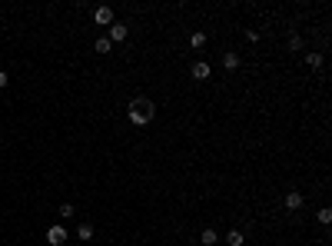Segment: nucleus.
<instances>
[{
	"label": "nucleus",
	"mask_w": 332,
	"mask_h": 246,
	"mask_svg": "<svg viewBox=\"0 0 332 246\" xmlns=\"http://www.w3.org/2000/svg\"><path fill=\"white\" fill-rule=\"evenodd\" d=\"M127 116H129L133 127H147L149 120L156 116V103H153L149 96H136V100L127 107Z\"/></svg>",
	"instance_id": "obj_1"
},
{
	"label": "nucleus",
	"mask_w": 332,
	"mask_h": 246,
	"mask_svg": "<svg viewBox=\"0 0 332 246\" xmlns=\"http://www.w3.org/2000/svg\"><path fill=\"white\" fill-rule=\"evenodd\" d=\"M282 203H286V209H289V213H299V209H302V203H306V196H302L299 189H289V193L282 196Z\"/></svg>",
	"instance_id": "obj_2"
},
{
	"label": "nucleus",
	"mask_w": 332,
	"mask_h": 246,
	"mask_svg": "<svg viewBox=\"0 0 332 246\" xmlns=\"http://www.w3.org/2000/svg\"><path fill=\"white\" fill-rule=\"evenodd\" d=\"M189 74H193V80H200V83H206V80L213 76V67H209L206 60H196V63L189 67Z\"/></svg>",
	"instance_id": "obj_3"
},
{
	"label": "nucleus",
	"mask_w": 332,
	"mask_h": 246,
	"mask_svg": "<svg viewBox=\"0 0 332 246\" xmlns=\"http://www.w3.org/2000/svg\"><path fill=\"white\" fill-rule=\"evenodd\" d=\"M93 23H96V27H110L113 23V10L110 7H96V10H93Z\"/></svg>",
	"instance_id": "obj_4"
},
{
	"label": "nucleus",
	"mask_w": 332,
	"mask_h": 246,
	"mask_svg": "<svg viewBox=\"0 0 332 246\" xmlns=\"http://www.w3.org/2000/svg\"><path fill=\"white\" fill-rule=\"evenodd\" d=\"M47 243H50V246H63V243H67V229H63V227H50V229H47Z\"/></svg>",
	"instance_id": "obj_5"
},
{
	"label": "nucleus",
	"mask_w": 332,
	"mask_h": 246,
	"mask_svg": "<svg viewBox=\"0 0 332 246\" xmlns=\"http://www.w3.org/2000/svg\"><path fill=\"white\" fill-rule=\"evenodd\" d=\"M110 43H123L127 40V23H110Z\"/></svg>",
	"instance_id": "obj_6"
},
{
	"label": "nucleus",
	"mask_w": 332,
	"mask_h": 246,
	"mask_svg": "<svg viewBox=\"0 0 332 246\" xmlns=\"http://www.w3.org/2000/svg\"><path fill=\"white\" fill-rule=\"evenodd\" d=\"M93 233H96L93 223H80V227H76V240H83V243H87V240H93Z\"/></svg>",
	"instance_id": "obj_7"
},
{
	"label": "nucleus",
	"mask_w": 332,
	"mask_h": 246,
	"mask_svg": "<svg viewBox=\"0 0 332 246\" xmlns=\"http://www.w3.org/2000/svg\"><path fill=\"white\" fill-rule=\"evenodd\" d=\"M222 67H226V70H236V67H240V54H236V50L222 54Z\"/></svg>",
	"instance_id": "obj_8"
},
{
	"label": "nucleus",
	"mask_w": 332,
	"mask_h": 246,
	"mask_svg": "<svg viewBox=\"0 0 332 246\" xmlns=\"http://www.w3.org/2000/svg\"><path fill=\"white\" fill-rule=\"evenodd\" d=\"M226 243H229V246H242V243H246V236H242L240 229H229V236H226Z\"/></svg>",
	"instance_id": "obj_9"
},
{
	"label": "nucleus",
	"mask_w": 332,
	"mask_h": 246,
	"mask_svg": "<svg viewBox=\"0 0 332 246\" xmlns=\"http://www.w3.org/2000/svg\"><path fill=\"white\" fill-rule=\"evenodd\" d=\"M286 50H289V54H299V50H302V37H299V34H293V37H289V43H286Z\"/></svg>",
	"instance_id": "obj_10"
},
{
	"label": "nucleus",
	"mask_w": 332,
	"mask_h": 246,
	"mask_svg": "<svg viewBox=\"0 0 332 246\" xmlns=\"http://www.w3.org/2000/svg\"><path fill=\"white\" fill-rule=\"evenodd\" d=\"M110 47H113V43L107 37H96V43H93V50H96V54H110Z\"/></svg>",
	"instance_id": "obj_11"
},
{
	"label": "nucleus",
	"mask_w": 332,
	"mask_h": 246,
	"mask_svg": "<svg viewBox=\"0 0 332 246\" xmlns=\"http://www.w3.org/2000/svg\"><path fill=\"white\" fill-rule=\"evenodd\" d=\"M56 216H60V220H70V216H74V203H60Z\"/></svg>",
	"instance_id": "obj_12"
},
{
	"label": "nucleus",
	"mask_w": 332,
	"mask_h": 246,
	"mask_svg": "<svg viewBox=\"0 0 332 246\" xmlns=\"http://www.w3.org/2000/svg\"><path fill=\"white\" fill-rule=\"evenodd\" d=\"M306 63H309L313 70H319V67H322V54H306Z\"/></svg>",
	"instance_id": "obj_13"
},
{
	"label": "nucleus",
	"mask_w": 332,
	"mask_h": 246,
	"mask_svg": "<svg viewBox=\"0 0 332 246\" xmlns=\"http://www.w3.org/2000/svg\"><path fill=\"white\" fill-rule=\"evenodd\" d=\"M315 216H319V223H322V227H326V223H332V209H329V207H322Z\"/></svg>",
	"instance_id": "obj_14"
},
{
	"label": "nucleus",
	"mask_w": 332,
	"mask_h": 246,
	"mask_svg": "<svg viewBox=\"0 0 332 246\" xmlns=\"http://www.w3.org/2000/svg\"><path fill=\"white\" fill-rule=\"evenodd\" d=\"M216 240H220V236H216V229H209V227H206V229H203V243H206V246H213Z\"/></svg>",
	"instance_id": "obj_15"
},
{
	"label": "nucleus",
	"mask_w": 332,
	"mask_h": 246,
	"mask_svg": "<svg viewBox=\"0 0 332 246\" xmlns=\"http://www.w3.org/2000/svg\"><path fill=\"white\" fill-rule=\"evenodd\" d=\"M189 43H193V47H196V50H200V47H203V43H206V34H203V30H196V34H193V37H189Z\"/></svg>",
	"instance_id": "obj_16"
},
{
	"label": "nucleus",
	"mask_w": 332,
	"mask_h": 246,
	"mask_svg": "<svg viewBox=\"0 0 332 246\" xmlns=\"http://www.w3.org/2000/svg\"><path fill=\"white\" fill-rule=\"evenodd\" d=\"M7 83H10V76H7V74H3V70H0V90H3Z\"/></svg>",
	"instance_id": "obj_17"
}]
</instances>
